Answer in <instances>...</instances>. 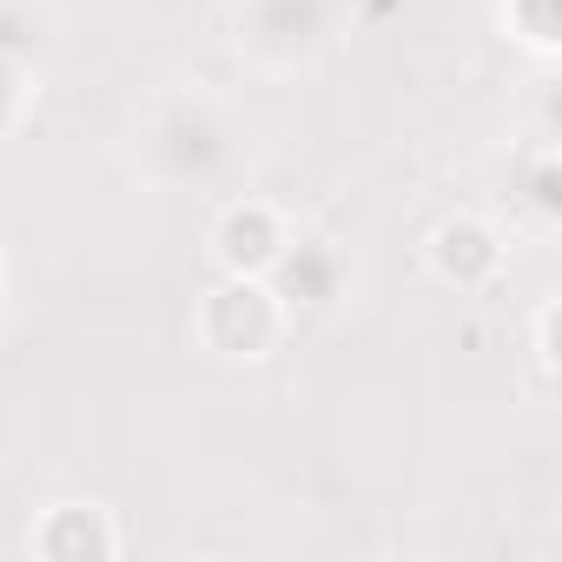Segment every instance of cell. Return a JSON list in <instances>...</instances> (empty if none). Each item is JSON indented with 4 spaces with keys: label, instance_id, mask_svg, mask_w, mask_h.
I'll use <instances>...</instances> for the list:
<instances>
[{
    "label": "cell",
    "instance_id": "1",
    "mask_svg": "<svg viewBox=\"0 0 562 562\" xmlns=\"http://www.w3.org/2000/svg\"><path fill=\"white\" fill-rule=\"evenodd\" d=\"M265 238H271V218L251 205V212H232V218H225L218 251H225V265H232V271H258V265L278 251V245H265Z\"/></svg>",
    "mask_w": 562,
    "mask_h": 562
}]
</instances>
